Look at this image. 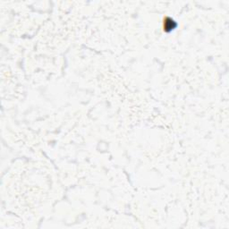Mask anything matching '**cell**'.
<instances>
[{
  "label": "cell",
  "mask_w": 229,
  "mask_h": 229,
  "mask_svg": "<svg viewBox=\"0 0 229 229\" xmlns=\"http://www.w3.org/2000/svg\"><path fill=\"white\" fill-rule=\"evenodd\" d=\"M176 26L175 23L171 20V19H168V21L166 20L165 21V24H164V27H165V30L167 31V30H169V31H171V30H174V28Z\"/></svg>",
  "instance_id": "1"
}]
</instances>
